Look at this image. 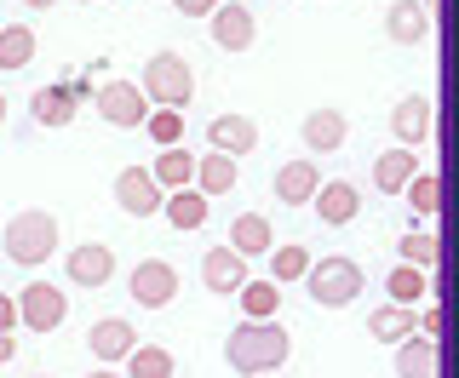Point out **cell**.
<instances>
[{
    "label": "cell",
    "instance_id": "cell-22",
    "mask_svg": "<svg viewBox=\"0 0 459 378\" xmlns=\"http://www.w3.org/2000/svg\"><path fill=\"white\" fill-rule=\"evenodd\" d=\"M385 35H391L396 47H420V40L430 35V12L420 6V0H396V6L385 12Z\"/></svg>",
    "mask_w": 459,
    "mask_h": 378
},
{
    "label": "cell",
    "instance_id": "cell-16",
    "mask_svg": "<svg viewBox=\"0 0 459 378\" xmlns=\"http://www.w3.org/2000/svg\"><path fill=\"white\" fill-rule=\"evenodd\" d=\"M207 143L241 161V155L258 150V126L247 121V115H212V121H207Z\"/></svg>",
    "mask_w": 459,
    "mask_h": 378
},
{
    "label": "cell",
    "instance_id": "cell-10",
    "mask_svg": "<svg viewBox=\"0 0 459 378\" xmlns=\"http://www.w3.org/2000/svg\"><path fill=\"white\" fill-rule=\"evenodd\" d=\"M29 115H35L40 126H75V115H81V92H75V81L35 86V98H29Z\"/></svg>",
    "mask_w": 459,
    "mask_h": 378
},
{
    "label": "cell",
    "instance_id": "cell-30",
    "mask_svg": "<svg viewBox=\"0 0 459 378\" xmlns=\"http://www.w3.org/2000/svg\"><path fill=\"white\" fill-rule=\"evenodd\" d=\"M241 315H276L281 310V281H276V275H270V281H253V275H247V287H241Z\"/></svg>",
    "mask_w": 459,
    "mask_h": 378
},
{
    "label": "cell",
    "instance_id": "cell-39",
    "mask_svg": "<svg viewBox=\"0 0 459 378\" xmlns=\"http://www.w3.org/2000/svg\"><path fill=\"white\" fill-rule=\"evenodd\" d=\"M0 126H6V92H0Z\"/></svg>",
    "mask_w": 459,
    "mask_h": 378
},
{
    "label": "cell",
    "instance_id": "cell-15",
    "mask_svg": "<svg viewBox=\"0 0 459 378\" xmlns=\"http://www.w3.org/2000/svg\"><path fill=\"white\" fill-rule=\"evenodd\" d=\"M299 138H305L310 155H333V150H344V138H351V121H344L339 109H310L305 126H299Z\"/></svg>",
    "mask_w": 459,
    "mask_h": 378
},
{
    "label": "cell",
    "instance_id": "cell-38",
    "mask_svg": "<svg viewBox=\"0 0 459 378\" xmlns=\"http://www.w3.org/2000/svg\"><path fill=\"white\" fill-rule=\"evenodd\" d=\"M23 6H29V12H47V6H57V0H23Z\"/></svg>",
    "mask_w": 459,
    "mask_h": 378
},
{
    "label": "cell",
    "instance_id": "cell-7",
    "mask_svg": "<svg viewBox=\"0 0 459 378\" xmlns=\"http://www.w3.org/2000/svg\"><path fill=\"white\" fill-rule=\"evenodd\" d=\"M126 287H133V304H138V310H167V304L178 298V270H172L167 258H143Z\"/></svg>",
    "mask_w": 459,
    "mask_h": 378
},
{
    "label": "cell",
    "instance_id": "cell-21",
    "mask_svg": "<svg viewBox=\"0 0 459 378\" xmlns=\"http://www.w3.org/2000/svg\"><path fill=\"white\" fill-rule=\"evenodd\" d=\"M207 189H201V184H184V189H167V207H161V218H167V224L172 229H201V224H207Z\"/></svg>",
    "mask_w": 459,
    "mask_h": 378
},
{
    "label": "cell",
    "instance_id": "cell-19",
    "mask_svg": "<svg viewBox=\"0 0 459 378\" xmlns=\"http://www.w3.org/2000/svg\"><path fill=\"white\" fill-rule=\"evenodd\" d=\"M396 373L402 378H437L442 373V350H437V339H430V332H420V339H402L396 344Z\"/></svg>",
    "mask_w": 459,
    "mask_h": 378
},
{
    "label": "cell",
    "instance_id": "cell-3",
    "mask_svg": "<svg viewBox=\"0 0 459 378\" xmlns=\"http://www.w3.org/2000/svg\"><path fill=\"white\" fill-rule=\"evenodd\" d=\"M362 281H368L362 264H356V258H344V253H333V258H316V264H310L305 293L316 304H327V310H344V304L362 298Z\"/></svg>",
    "mask_w": 459,
    "mask_h": 378
},
{
    "label": "cell",
    "instance_id": "cell-33",
    "mask_svg": "<svg viewBox=\"0 0 459 378\" xmlns=\"http://www.w3.org/2000/svg\"><path fill=\"white\" fill-rule=\"evenodd\" d=\"M143 133H150L155 143H184V109H167V104H155L150 109V121H143Z\"/></svg>",
    "mask_w": 459,
    "mask_h": 378
},
{
    "label": "cell",
    "instance_id": "cell-13",
    "mask_svg": "<svg viewBox=\"0 0 459 378\" xmlns=\"http://www.w3.org/2000/svg\"><path fill=\"white\" fill-rule=\"evenodd\" d=\"M212 47H224V52H247L253 47V12L241 6V0H219V12H212Z\"/></svg>",
    "mask_w": 459,
    "mask_h": 378
},
{
    "label": "cell",
    "instance_id": "cell-31",
    "mask_svg": "<svg viewBox=\"0 0 459 378\" xmlns=\"http://www.w3.org/2000/svg\"><path fill=\"white\" fill-rule=\"evenodd\" d=\"M396 253L408 258V264L430 270V264H437V253H442V241H437V229H408V236L396 241Z\"/></svg>",
    "mask_w": 459,
    "mask_h": 378
},
{
    "label": "cell",
    "instance_id": "cell-8",
    "mask_svg": "<svg viewBox=\"0 0 459 378\" xmlns=\"http://www.w3.org/2000/svg\"><path fill=\"white\" fill-rule=\"evenodd\" d=\"M18 310H23V327L57 332V327H64V315H69V298H64V287H52V281H29L23 293H18Z\"/></svg>",
    "mask_w": 459,
    "mask_h": 378
},
{
    "label": "cell",
    "instance_id": "cell-4",
    "mask_svg": "<svg viewBox=\"0 0 459 378\" xmlns=\"http://www.w3.org/2000/svg\"><path fill=\"white\" fill-rule=\"evenodd\" d=\"M138 81H143V92H150L155 104H167V109H190V98H195V69L184 64L178 52H155Z\"/></svg>",
    "mask_w": 459,
    "mask_h": 378
},
{
    "label": "cell",
    "instance_id": "cell-40",
    "mask_svg": "<svg viewBox=\"0 0 459 378\" xmlns=\"http://www.w3.org/2000/svg\"><path fill=\"white\" fill-rule=\"evenodd\" d=\"M81 6H92V0H81Z\"/></svg>",
    "mask_w": 459,
    "mask_h": 378
},
{
    "label": "cell",
    "instance_id": "cell-26",
    "mask_svg": "<svg viewBox=\"0 0 459 378\" xmlns=\"http://www.w3.org/2000/svg\"><path fill=\"white\" fill-rule=\"evenodd\" d=\"M29 64H35V29H29V23H6V29H0V69L12 75V69H29Z\"/></svg>",
    "mask_w": 459,
    "mask_h": 378
},
{
    "label": "cell",
    "instance_id": "cell-27",
    "mask_svg": "<svg viewBox=\"0 0 459 378\" xmlns=\"http://www.w3.org/2000/svg\"><path fill=\"white\" fill-rule=\"evenodd\" d=\"M195 161L201 155H190L184 143H167V150L155 155V178H161L167 189H184V184H195Z\"/></svg>",
    "mask_w": 459,
    "mask_h": 378
},
{
    "label": "cell",
    "instance_id": "cell-6",
    "mask_svg": "<svg viewBox=\"0 0 459 378\" xmlns=\"http://www.w3.org/2000/svg\"><path fill=\"white\" fill-rule=\"evenodd\" d=\"M115 207L126 218H155L167 207V184L155 178V167H121L115 178Z\"/></svg>",
    "mask_w": 459,
    "mask_h": 378
},
{
    "label": "cell",
    "instance_id": "cell-23",
    "mask_svg": "<svg viewBox=\"0 0 459 378\" xmlns=\"http://www.w3.org/2000/svg\"><path fill=\"white\" fill-rule=\"evenodd\" d=\"M230 246H236V253H247V258H264L270 246H276V229H270L264 212H241L236 224H230Z\"/></svg>",
    "mask_w": 459,
    "mask_h": 378
},
{
    "label": "cell",
    "instance_id": "cell-25",
    "mask_svg": "<svg viewBox=\"0 0 459 378\" xmlns=\"http://www.w3.org/2000/svg\"><path fill=\"white\" fill-rule=\"evenodd\" d=\"M195 184L207 189V195H230V189H236V155L207 150V155L195 161Z\"/></svg>",
    "mask_w": 459,
    "mask_h": 378
},
{
    "label": "cell",
    "instance_id": "cell-37",
    "mask_svg": "<svg viewBox=\"0 0 459 378\" xmlns=\"http://www.w3.org/2000/svg\"><path fill=\"white\" fill-rule=\"evenodd\" d=\"M12 356H18V344H12V332H0V367H6Z\"/></svg>",
    "mask_w": 459,
    "mask_h": 378
},
{
    "label": "cell",
    "instance_id": "cell-5",
    "mask_svg": "<svg viewBox=\"0 0 459 378\" xmlns=\"http://www.w3.org/2000/svg\"><path fill=\"white\" fill-rule=\"evenodd\" d=\"M98 115H104L109 126H121V133H138L143 121H150V109H155V98L143 92V81H109V86H98Z\"/></svg>",
    "mask_w": 459,
    "mask_h": 378
},
{
    "label": "cell",
    "instance_id": "cell-24",
    "mask_svg": "<svg viewBox=\"0 0 459 378\" xmlns=\"http://www.w3.org/2000/svg\"><path fill=\"white\" fill-rule=\"evenodd\" d=\"M420 327V315H413V304H385V310H373L368 315V339H379V344H402L408 332Z\"/></svg>",
    "mask_w": 459,
    "mask_h": 378
},
{
    "label": "cell",
    "instance_id": "cell-12",
    "mask_svg": "<svg viewBox=\"0 0 459 378\" xmlns=\"http://www.w3.org/2000/svg\"><path fill=\"white\" fill-rule=\"evenodd\" d=\"M138 344V327L126 322V315H104V322H92V332H86V350H92V361H126Z\"/></svg>",
    "mask_w": 459,
    "mask_h": 378
},
{
    "label": "cell",
    "instance_id": "cell-29",
    "mask_svg": "<svg viewBox=\"0 0 459 378\" xmlns=\"http://www.w3.org/2000/svg\"><path fill=\"white\" fill-rule=\"evenodd\" d=\"M310 264H316V258H310L299 241H287V246H270V275H276L281 287H287V281H305V275H310Z\"/></svg>",
    "mask_w": 459,
    "mask_h": 378
},
{
    "label": "cell",
    "instance_id": "cell-1",
    "mask_svg": "<svg viewBox=\"0 0 459 378\" xmlns=\"http://www.w3.org/2000/svg\"><path fill=\"white\" fill-rule=\"evenodd\" d=\"M287 356H293V339H287V327L270 322V315H247V322L224 339V361H230V373H241V378L281 373Z\"/></svg>",
    "mask_w": 459,
    "mask_h": 378
},
{
    "label": "cell",
    "instance_id": "cell-2",
    "mask_svg": "<svg viewBox=\"0 0 459 378\" xmlns=\"http://www.w3.org/2000/svg\"><path fill=\"white\" fill-rule=\"evenodd\" d=\"M0 253H6L18 270H40L57 253V218L47 207H23L6 224V236H0Z\"/></svg>",
    "mask_w": 459,
    "mask_h": 378
},
{
    "label": "cell",
    "instance_id": "cell-11",
    "mask_svg": "<svg viewBox=\"0 0 459 378\" xmlns=\"http://www.w3.org/2000/svg\"><path fill=\"white\" fill-rule=\"evenodd\" d=\"M316 218L322 224H333V229H344V224H356V212H362V189H356L351 178H327L322 189H316Z\"/></svg>",
    "mask_w": 459,
    "mask_h": 378
},
{
    "label": "cell",
    "instance_id": "cell-32",
    "mask_svg": "<svg viewBox=\"0 0 459 378\" xmlns=\"http://www.w3.org/2000/svg\"><path fill=\"white\" fill-rule=\"evenodd\" d=\"M425 281H430V275H425L420 264H408V258H402V270H391V281H385V287H391L396 304H420V298H425Z\"/></svg>",
    "mask_w": 459,
    "mask_h": 378
},
{
    "label": "cell",
    "instance_id": "cell-18",
    "mask_svg": "<svg viewBox=\"0 0 459 378\" xmlns=\"http://www.w3.org/2000/svg\"><path fill=\"white\" fill-rule=\"evenodd\" d=\"M109 275H115V253L104 241H86L69 253V281L75 287H109Z\"/></svg>",
    "mask_w": 459,
    "mask_h": 378
},
{
    "label": "cell",
    "instance_id": "cell-14",
    "mask_svg": "<svg viewBox=\"0 0 459 378\" xmlns=\"http://www.w3.org/2000/svg\"><path fill=\"white\" fill-rule=\"evenodd\" d=\"M270 189H276L281 207H310L316 189H322V172H316V161H287V167H276Z\"/></svg>",
    "mask_w": 459,
    "mask_h": 378
},
{
    "label": "cell",
    "instance_id": "cell-36",
    "mask_svg": "<svg viewBox=\"0 0 459 378\" xmlns=\"http://www.w3.org/2000/svg\"><path fill=\"white\" fill-rule=\"evenodd\" d=\"M18 322H23L18 298H6V293H0V332H12V327H18Z\"/></svg>",
    "mask_w": 459,
    "mask_h": 378
},
{
    "label": "cell",
    "instance_id": "cell-28",
    "mask_svg": "<svg viewBox=\"0 0 459 378\" xmlns=\"http://www.w3.org/2000/svg\"><path fill=\"white\" fill-rule=\"evenodd\" d=\"M121 367L133 373V378H172V373H178V361H172L161 344H133V356H126Z\"/></svg>",
    "mask_w": 459,
    "mask_h": 378
},
{
    "label": "cell",
    "instance_id": "cell-17",
    "mask_svg": "<svg viewBox=\"0 0 459 378\" xmlns=\"http://www.w3.org/2000/svg\"><path fill=\"white\" fill-rule=\"evenodd\" d=\"M430 115H437V109H430V98H425V92H408V98L391 109V138L408 143V150H413V143H425V138H430Z\"/></svg>",
    "mask_w": 459,
    "mask_h": 378
},
{
    "label": "cell",
    "instance_id": "cell-35",
    "mask_svg": "<svg viewBox=\"0 0 459 378\" xmlns=\"http://www.w3.org/2000/svg\"><path fill=\"white\" fill-rule=\"evenodd\" d=\"M172 12H178V18H212L219 0H172Z\"/></svg>",
    "mask_w": 459,
    "mask_h": 378
},
{
    "label": "cell",
    "instance_id": "cell-9",
    "mask_svg": "<svg viewBox=\"0 0 459 378\" xmlns=\"http://www.w3.org/2000/svg\"><path fill=\"white\" fill-rule=\"evenodd\" d=\"M201 287L207 293H241L247 287V253H236V246H207V258H201Z\"/></svg>",
    "mask_w": 459,
    "mask_h": 378
},
{
    "label": "cell",
    "instance_id": "cell-20",
    "mask_svg": "<svg viewBox=\"0 0 459 378\" xmlns=\"http://www.w3.org/2000/svg\"><path fill=\"white\" fill-rule=\"evenodd\" d=\"M413 150L408 143H396V150H385L379 161H373V189H379V195H408V184H413Z\"/></svg>",
    "mask_w": 459,
    "mask_h": 378
},
{
    "label": "cell",
    "instance_id": "cell-34",
    "mask_svg": "<svg viewBox=\"0 0 459 378\" xmlns=\"http://www.w3.org/2000/svg\"><path fill=\"white\" fill-rule=\"evenodd\" d=\"M408 201H413V212L437 218V212H442V178H437V172H413V184H408Z\"/></svg>",
    "mask_w": 459,
    "mask_h": 378
}]
</instances>
